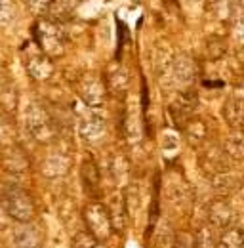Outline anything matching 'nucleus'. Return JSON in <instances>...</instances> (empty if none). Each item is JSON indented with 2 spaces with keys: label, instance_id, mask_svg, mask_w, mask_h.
<instances>
[{
  "label": "nucleus",
  "instance_id": "f257e3e1",
  "mask_svg": "<svg viewBox=\"0 0 244 248\" xmlns=\"http://www.w3.org/2000/svg\"><path fill=\"white\" fill-rule=\"evenodd\" d=\"M4 204H6L8 212L17 219H29L32 216L30 197L21 189H12L10 193H6L4 195Z\"/></svg>",
  "mask_w": 244,
  "mask_h": 248
},
{
  "label": "nucleus",
  "instance_id": "f03ea898",
  "mask_svg": "<svg viewBox=\"0 0 244 248\" xmlns=\"http://www.w3.org/2000/svg\"><path fill=\"white\" fill-rule=\"evenodd\" d=\"M208 217H210V223H212L214 227L225 229L233 221V208H231V204L225 199L219 197V199H215V201L210 202V206H208Z\"/></svg>",
  "mask_w": 244,
  "mask_h": 248
},
{
  "label": "nucleus",
  "instance_id": "7ed1b4c3",
  "mask_svg": "<svg viewBox=\"0 0 244 248\" xmlns=\"http://www.w3.org/2000/svg\"><path fill=\"white\" fill-rule=\"evenodd\" d=\"M197 103H198V99H197V93L195 92L182 93L178 97V101L172 105V109H170V113L174 117V123L178 124V126H182L191 117V113L197 109Z\"/></svg>",
  "mask_w": 244,
  "mask_h": 248
},
{
  "label": "nucleus",
  "instance_id": "20e7f679",
  "mask_svg": "<svg viewBox=\"0 0 244 248\" xmlns=\"http://www.w3.org/2000/svg\"><path fill=\"white\" fill-rule=\"evenodd\" d=\"M223 117L233 130L244 132V101L237 97H229L223 105Z\"/></svg>",
  "mask_w": 244,
  "mask_h": 248
},
{
  "label": "nucleus",
  "instance_id": "39448f33",
  "mask_svg": "<svg viewBox=\"0 0 244 248\" xmlns=\"http://www.w3.org/2000/svg\"><path fill=\"white\" fill-rule=\"evenodd\" d=\"M212 186L221 197H227V195L237 193V191L241 189V186H243V182H241V178H239L237 174H233V172H229V170H223V172H219V174H214Z\"/></svg>",
  "mask_w": 244,
  "mask_h": 248
},
{
  "label": "nucleus",
  "instance_id": "423d86ee",
  "mask_svg": "<svg viewBox=\"0 0 244 248\" xmlns=\"http://www.w3.org/2000/svg\"><path fill=\"white\" fill-rule=\"evenodd\" d=\"M215 248H244V233L239 227H225L215 243Z\"/></svg>",
  "mask_w": 244,
  "mask_h": 248
},
{
  "label": "nucleus",
  "instance_id": "0eeeda50",
  "mask_svg": "<svg viewBox=\"0 0 244 248\" xmlns=\"http://www.w3.org/2000/svg\"><path fill=\"white\" fill-rule=\"evenodd\" d=\"M225 153L235 158V160H243L244 158V134L241 130H235V134H231L225 141Z\"/></svg>",
  "mask_w": 244,
  "mask_h": 248
},
{
  "label": "nucleus",
  "instance_id": "6e6552de",
  "mask_svg": "<svg viewBox=\"0 0 244 248\" xmlns=\"http://www.w3.org/2000/svg\"><path fill=\"white\" fill-rule=\"evenodd\" d=\"M204 86H206V88H221L223 82H221V80H215V82H212V80H204Z\"/></svg>",
  "mask_w": 244,
  "mask_h": 248
},
{
  "label": "nucleus",
  "instance_id": "1a4fd4ad",
  "mask_svg": "<svg viewBox=\"0 0 244 248\" xmlns=\"http://www.w3.org/2000/svg\"><path fill=\"white\" fill-rule=\"evenodd\" d=\"M241 4H243V6H244V0H241Z\"/></svg>",
  "mask_w": 244,
  "mask_h": 248
}]
</instances>
